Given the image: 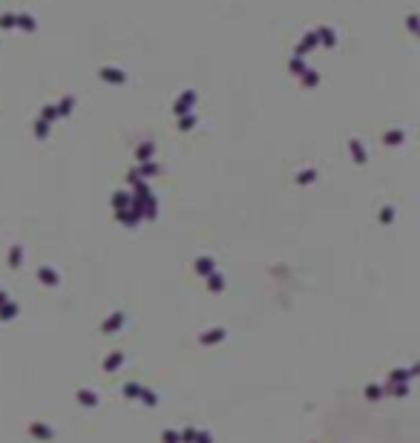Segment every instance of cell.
Wrapping results in <instances>:
<instances>
[{
    "mask_svg": "<svg viewBox=\"0 0 420 443\" xmlns=\"http://www.w3.org/2000/svg\"><path fill=\"white\" fill-rule=\"evenodd\" d=\"M29 435L38 438V441H52V438H55V429L46 426V423H40V420H35V423H29Z\"/></svg>",
    "mask_w": 420,
    "mask_h": 443,
    "instance_id": "obj_1",
    "label": "cell"
},
{
    "mask_svg": "<svg viewBox=\"0 0 420 443\" xmlns=\"http://www.w3.org/2000/svg\"><path fill=\"white\" fill-rule=\"evenodd\" d=\"M78 400H81V406H86V409H95V406H98V394L89 392V389H81V392H78Z\"/></svg>",
    "mask_w": 420,
    "mask_h": 443,
    "instance_id": "obj_2",
    "label": "cell"
},
{
    "mask_svg": "<svg viewBox=\"0 0 420 443\" xmlns=\"http://www.w3.org/2000/svg\"><path fill=\"white\" fill-rule=\"evenodd\" d=\"M196 435H199V432H196L193 426H187V429H182V432H179L182 443H193V441H196Z\"/></svg>",
    "mask_w": 420,
    "mask_h": 443,
    "instance_id": "obj_3",
    "label": "cell"
},
{
    "mask_svg": "<svg viewBox=\"0 0 420 443\" xmlns=\"http://www.w3.org/2000/svg\"><path fill=\"white\" fill-rule=\"evenodd\" d=\"M161 441L164 443H182V438H179L176 429H164V432H161Z\"/></svg>",
    "mask_w": 420,
    "mask_h": 443,
    "instance_id": "obj_4",
    "label": "cell"
},
{
    "mask_svg": "<svg viewBox=\"0 0 420 443\" xmlns=\"http://www.w3.org/2000/svg\"><path fill=\"white\" fill-rule=\"evenodd\" d=\"M138 394H141V400H144L150 409H155V406H158V397H155V392H144V389H141Z\"/></svg>",
    "mask_w": 420,
    "mask_h": 443,
    "instance_id": "obj_5",
    "label": "cell"
},
{
    "mask_svg": "<svg viewBox=\"0 0 420 443\" xmlns=\"http://www.w3.org/2000/svg\"><path fill=\"white\" fill-rule=\"evenodd\" d=\"M380 389H377V386H369V389H366V397H369V400H377V397H380Z\"/></svg>",
    "mask_w": 420,
    "mask_h": 443,
    "instance_id": "obj_6",
    "label": "cell"
},
{
    "mask_svg": "<svg viewBox=\"0 0 420 443\" xmlns=\"http://www.w3.org/2000/svg\"><path fill=\"white\" fill-rule=\"evenodd\" d=\"M193 443H213V438H210V432H199Z\"/></svg>",
    "mask_w": 420,
    "mask_h": 443,
    "instance_id": "obj_7",
    "label": "cell"
},
{
    "mask_svg": "<svg viewBox=\"0 0 420 443\" xmlns=\"http://www.w3.org/2000/svg\"><path fill=\"white\" fill-rule=\"evenodd\" d=\"M138 392H141V389H138L135 383H133V386H127V389H124V394H127V397H135V394H138Z\"/></svg>",
    "mask_w": 420,
    "mask_h": 443,
    "instance_id": "obj_8",
    "label": "cell"
}]
</instances>
